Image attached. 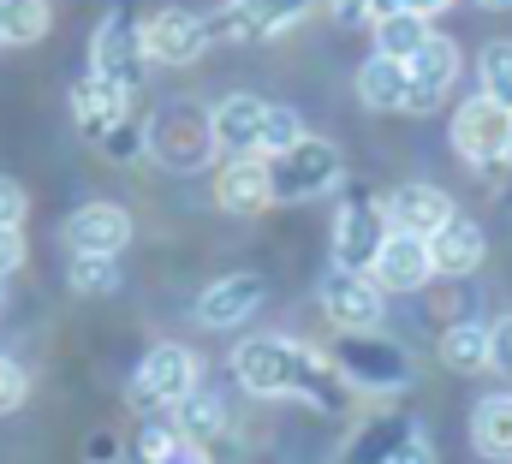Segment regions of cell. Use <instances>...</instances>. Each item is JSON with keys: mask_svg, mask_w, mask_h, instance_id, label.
Returning <instances> with one entry per match:
<instances>
[{"mask_svg": "<svg viewBox=\"0 0 512 464\" xmlns=\"http://www.w3.org/2000/svg\"><path fill=\"white\" fill-rule=\"evenodd\" d=\"M24 399H30V375H24V363H18V357H6V351H0V417H12Z\"/></svg>", "mask_w": 512, "mask_h": 464, "instance_id": "4dcf8cb0", "label": "cell"}, {"mask_svg": "<svg viewBox=\"0 0 512 464\" xmlns=\"http://www.w3.org/2000/svg\"><path fill=\"white\" fill-rule=\"evenodd\" d=\"M471 447L489 464H512V393H489L471 411Z\"/></svg>", "mask_w": 512, "mask_h": 464, "instance_id": "44dd1931", "label": "cell"}, {"mask_svg": "<svg viewBox=\"0 0 512 464\" xmlns=\"http://www.w3.org/2000/svg\"><path fill=\"white\" fill-rule=\"evenodd\" d=\"M489 369L512 381V316H501V322L489 328Z\"/></svg>", "mask_w": 512, "mask_h": 464, "instance_id": "d6a6232c", "label": "cell"}, {"mask_svg": "<svg viewBox=\"0 0 512 464\" xmlns=\"http://www.w3.org/2000/svg\"><path fill=\"white\" fill-rule=\"evenodd\" d=\"M358 96H364V108H376V114H405V96H411L405 60L370 54V60L358 66Z\"/></svg>", "mask_w": 512, "mask_h": 464, "instance_id": "7402d4cb", "label": "cell"}, {"mask_svg": "<svg viewBox=\"0 0 512 464\" xmlns=\"http://www.w3.org/2000/svg\"><path fill=\"white\" fill-rule=\"evenodd\" d=\"M0 30L6 48H30L48 36V0H0Z\"/></svg>", "mask_w": 512, "mask_h": 464, "instance_id": "4316f807", "label": "cell"}, {"mask_svg": "<svg viewBox=\"0 0 512 464\" xmlns=\"http://www.w3.org/2000/svg\"><path fill=\"white\" fill-rule=\"evenodd\" d=\"M233 381L256 399H298L310 411H346L352 387L328 363V351L304 346L292 334H251L233 351Z\"/></svg>", "mask_w": 512, "mask_h": 464, "instance_id": "6da1fadb", "label": "cell"}, {"mask_svg": "<svg viewBox=\"0 0 512 464\" xmlns=\"http://www.w3.org/2000/svg\"><path fill=\"white\" fill-rule=\"evenodd\" d=\"M96 149H102L108 161H131V155H143V125H137V119H120Z\"/></svg>", "mask_w": 512, "mask_h": 464, "instance_id": "1f68e13d", "label": "cell"}, {"mask_svg": "<svg viewBox=\"0 0 512 464\" xmlns=\"http://www.w3.org/2000/svg\"><path fill=\"white\" fill-rule=\"evenodd\" d=\"M387 464H435V447H429V435H423V429H411V435H405V447H399V453H393Z\"/></svg>", "mask_w": 512, "mask_h": 464, "instance_id": "74e56055", "label": "cell"}, {"mask_svg": "<svg viewBox=\"0 0 512 464\" xmlns=\"http://www.w3.org/2000/svg\"><path fill=\"white\" fill-rule=\"evenodd\" d=\"M24 209H30V197H24V185L0 173V227H24Z\"/></svg>", "mask_w": 512, "mask_h": 464, "instance_id": "836d02e7", "label": "cell"}, {"mask_svg": "<svg viewBox=\"0 0 512 464\" xmlns=\"http://www.w3.org/2000/svg\"><path fill=\"white\" fill-rule=\"evenodd\" d=\"M66 244L72 256H120L131 244V215L120 203H84L66 215Z\"/></svg>", "mask_w": 512, "mask_h": 464, "instance_id": "5bb4252c", "label": "cell"}, {"mask_svg": "<svg viewBox=\"0 0 512 464\" xmlns=\"http://www.w3.org/2000/svg\"><path fill=\"white\" fill-rule=\"evenodd\" d=\"M215 48L209 36V18L191 12V6H161L143 18V60L149 66H191Z\"/></svg>", "mask_w": 512, "mask_h": 464, "instance_id": "9c48e42d", "label": "cell"}, {"mask_svg": "<svg viewBox=\"0 0 512 464\" xmlns=\"http://www.w3.org/2000/svg\"><path fill=\"white\" fill-rule=\"evenodd\" d=\"M322 316H328L340 334H376L382 316H387V292L370 274L328 268V274H322Z\"/></svg>", "mask_w": 512, "mask_h": 464, "instance_id": "30bf717a", "label": "cell"}, {"mask_svg": "<svg viewBox=\"0 0 512 464\" xmlns=\"http://www.w3.org/2000/svg\"><path fill=\"white\" fill-rule=\"evenodd\" d=\"M387 209L376 197H364V191H352L346 203H340V215H334V268H346V274H370L376 268V256H382L387 244Z\"/></svg>", "mask_w": 512, "mask_h": 464, "instance_id": "ba28073f", "label": "cell"}, {"mask_svg": "<svg viewBox=\"0 0 512 464\" xmlns=\"http://www.w3.org/2000/svg\"><path fill=\"white\" fill-rule=\"evenodd\" d=\"M262 304H268V280H262L256 268H239V274H221L215 286H203V298H197V322H203L209 334H233V328L251 322Z\"/></svg>", "mask_w": 512, "mask_h": 464, "instance_id": "8fae6325", "label": "cell"}, {"mask_svg": "<svg viewBox=\"0 0 512 464\" xmlns=\"http://www.w3.org/2000/svg\"><path fill=\"white\" fill-rule=\"evenodd\" d=\"M24 268V227H0V280Z\"/></svg>", "mask_w": 512, "mask_h": 464, "instance_id": "e575fe53", "label": "cell"}, {"mask_svg": "<svg viewBox=\"0 0 512 464\" xmlns=\"http://www.w3.org/2000/svg\"><path fill=\"white\" fill-rule=\"evenodd\" d=\"M453 78H459V48H453L447 36H429V42L405 60V84H411L405 114H435V108L447 102Z\"/></svg>", "mask_w": 512, "mask_h": 464, "instance_id": "7c38bea8", "label": "cell"}, {"mask_svg": "<svg viewBox=\"0 0 512 464\" xmlns=\"http://www.w3.org/2000/svg\"><path fill=\"white\" fill-rule=\"evenodd\" d=\"M0 48H6V30H0Z\"/></svg>", "mask_w": 512, "mask_h": 464, "instance_id": "b9f144b4", "label": "cell"}, {"mask_svg": "<svg viewBox=\"0 0 512 464\" xmlns=\"http://www.w3.org/2000/svg\"><path fill=\"white\" fill-rule=\"evenodd\" d=\"M173 429L185 435V441H215V435H227V399L221 393H209V387H191L179 405H173Z\"/></svg>", "mask_w": 512, "mask_h": 464, "instance_id": "603a6c76", "label": "cell"}, {"mask_svg": "<svg viewBox=\"0 0 512 464\" xmlns=\"http://www.w3.org/2000/svg\"><path fill=\"white\" fill-rule=\"evenodd\" d=\"M483 256H489V232L477 227V221H465V215H453L447 227L429 238V262H435V274H447V280L477 274Z\"/></svg>", "mask_w": 512, "mask_h": 464, "instance_id": "d6986e66", "label": "cell"}, {"mask_svg": "<svg viewBox=\"0 0 512 464\" xmlns=\"http://www.w3.org/2000/svg\"><path fill=\"white\" fill-rule=\"evenodd\" d=\"M441 363H447L453 375L489 369V328H483V322H453V328L441 334Z\"/></svg>", "mask_w": 512, "mask_h": 464, "instance_id": "d4e9b609", "label": "cell"}, {"mask_svg": "<svg viewBox=\"0 0 512 464\" xmlns=\"http://www.w3.org/2000/svg\"><path fill=\"white\" fill-rule=\"evenodd\" d=\"M90 72H96V78H114V84H126V90L143 84V24L131 18L126 0H114V6L102 12V24H96V36H90Z\"/></svg>", "mask_w": 512, "mask_h": 464, "instance_id": "52a82bcc", "label": "cell"}, {"mask_svg": "<svg viewBox=\"0 0 512 464\" xmlns=\"http://www.w3.org/2000/svg\"><path fill=\"white\" fill-rule=\"evenodd\" d=\"M72 119H78V131H84L90 143H102L120 119H131V90L114 84V78L84 72V78L72 84Z\"/></svg>", "mask_w": 512, "mask_h": 464, "instance_id": "2e32d148", "label": "cell"}, {"mask_svg": "<svg viewBox=\"0 0 512 464\" xmlns=\"http://www.w3.org/2000/svg\"><path fill=\"white\" fill-rule=\"evenodd\" d=\"M0 304H6V280H0Z\"/></svg>", "mask_w": 512, "mask_h": 464, "instance_id": "60d3db41", "label": "cell"}, {"mask_svg": "<svg viewBox=\"0 0 512 464\" xmlns=\"http://www.w3.org/2000/svg\"><path fill=\"white\" fill-rule=\"evenodd\" d=\"M191 387H197V351L161 340V346H149V357L131 375V405L137 411H173Z\"/></svg>", "mask_w": 512, "mask_h": 464, "instance_id": "8992f818", "label": "cell"}, {"mask_svg": "<svg viewBox=\"0 0 512 464\" xmlns=\"http://www.w3.org/2000/svg\"><path fill=\"white\" fill-rule=\"evenodd\" d=\"M149 464H215V459H209V447H203V441H185V435H179L167 453H155Z\"/></svg>", "mask_w": 512, "mask_h": 464, "instance_id": "d590c367", "label": "cell"}, {"mask_svg": "<svg viewBox=\"0 0 512 464\" xmlns=\"http://www.w3.org/2000/svg\"><path fill=\"white\" fill-rule=\"evenodd\" d=\"M334 24H376V0H328Z\"/></svg>", "mask_w": 512, "mask_h": 464, "instance_id": "8d00e7d4", "label": "cell"}, {"mask_svg": "<svg viewBox=\"0 0 512 464\" xmlns=\"http://www.w3.org/2000/svg\"><path fill=\"white\" fill-rule=\"evenodd\" d=\"M328 363L346 375L352 393H405L411 387V357L399 340H382V334H340Z\"/></svg>", "mask_w": 512, "mask_h": 464, "instance_id": "277c9868", "label": "cell"}, {"mask_svg": "<svg viewBox=\"0 0 512 464\" xmlns=\"http://www.w3.org/2000/svg\"><path fill=\"white\" fill-rule=\"evenodd\" d=\"M382 209H387V227H393V232H411V238H435V232L459 215V209H453V197H447L441 185H429V179L393 185V191L382 197Z\"/></svg>", "mask_w": 512, "mask_h": 464, "instance_id": "4fadbf2b", "label": "cell"}, {"mask_svg": "<svg viewBox=\"0 0 512 464\" xmlns=\"http://www.w3.org/2000/svg\"><path fill=\"white\" fill-rule=\"evenodd\" d=\"M477 6H483V12H507L512 0H477Z\"/></svg>", "mask_w": 512, "mask_h": 464, "instance_id": "ab89813d", "label": "cell"}, {"mask_svg": "<svg viewBox=\"0 0 512 464\" xmlns=\"http://www.w3.org/2000/svg\"><path fill=\"white\" fill-rule=\"evenodd\" d=\"M215 203L227 215H239V221L262 215L274 203L268 197V161L262 155H221V167H215Z\"/></svg>", "mask_w": 512, "mask_h": 464, "instance_id": "9a60e30c", "label": "cell"}, {"mask_svg": "<svg viewBox=\"0 0 512 464\" xmlns=\"http://www.w3.org/2000/svg\"><path fill=\"white\" fill-rule=\"evenodd\" d=\"M143 155L161 161L167 173H197L209 167L221 149H215V125H209V108L197 102H161L155 114L143 119Z\"/></svg>", "mask_w": 512, "mask_h": 464, "instance_id": "7a4b0ae2", "label": "cell"}, {"mask_svg": "<svg viewBox=\"0 0 512 464\" xmlns=\"http://www.w3.org/2000/svg\"><path fill=\"white\" fill-rule=\"evenodd\" d=\"M310 6H316V0H245V12L256 18V30H262V36L292 30L298 18H310Z\"/></svg>", "mask_w": 512, "mask_h": 464, "instance_id": "f546056e", "label": "cell"}, {"mask_svg": "<svg viewBox=\"0 0 512 464\" xmlns=\"http://www.w3.org/2000/svg\"><path fill=\"white\" fill-rule=\"evenodd\" d=\"M411 429H417L411 417H399V411H376V417L346 441L340 464H387L399 447H405V435H411Z\"/></svg>", "mask_w": 512, "mask_h": 464, "instance_id": "ffe728a7", "label": "cell"}, {"mask_svg": "<svg viewBox=\"0 0 512 464\" xmlns=\"http://www.w3.org/2000/svg\"><path fill=\"white\" fill-rule=\"evenodd\" d=\"M429 36H435L429 18H417V12H405V6H393L387 18H376V54H387V60H411Z\"/></svg>", "mask_w": 512, "mask_h": 464, "instance_id": "cb8c5ba5", "label": "cell"}, {"mask_svg": "<svg viewBox=\"0 0 512 464\" xmlns=\"http://www.w3.org/2000/svg\"><path fill=\"white\" fill-rule=\"evenodd\" d=\"M310 131H304V114L298 108H280V102H268V114H262V155H280V149H292V143H304Z\"/></svg>", "mask_w": 512, "mask_h": 464, "instance_id": "f1b7e54d", "label": "cell"}, {"mask_svg": "<svg viewBox=\"0 0 512 464\" xmlns=\"http://www.w3.org/2000/svg\"><path fill=\"white\" fill-rule=\"evenodd\" d=\"M370 280L382 292H423L435 280V262H429V238H411V232H387L382 256L370 268Z\"/></svg>", "mask_w": 512, "mask_h": 464, "instance_id": "e0dca14e", "label": "cell"}, {"mask_svg": "<svg viewBox=\"0 0 512 464\" xmlns=\"http://www.w3.org/2000/svg\"><path fill=\"white\" fill-rule=\"evenodd\" d=\"M90 464H96V459H90ZM108 464H114V459H108Z\"/></svg>", "mask_w": 512, "mask_h": 464, "instance_id": "7bdbcfd3", "label": "cell"}, {"mask_svg": "<svg viewBox=\"0 0 512 464\" xmlns=\"http://www.w3.org/2000/svg\"><path fill=\"white\" fill-rule=\"evenodd\" d=\"M399 6H405V12H417V18H435V12H447L453 0H399Z\"/></svg>", "mask_w": 512, "mask_h": 464, "instance_id": "f35d334b", "label": "cell"}, {"mask_svg": "<svg viewBox=\"0 0 512 464\" xmlns=\"http://www.w3.org/2000/svg\"><path fill=\"white\" fill-rule=\"evenodd\" d=\"M447 137H453V149H459L471 167H501V161H512V108L489 102V96L477 90L471 102L453 108Z\"/></svg>", "mask_w": 512, "mask_h": 464, "instance_id": "5b68a950", "label": "cell"}, {"mask_svg": "<svg viewBox=\"0 0 512 464\" xmlns=\"http://www.w3.org/2000/svg\"><path fill=\"white\" fill-rule=\"evenodd\" d=\"M477 78H483V96L512 108V42H489L477 54Z\"/></svg>", "mask_w": 512, "mask_h": 464, "instance_id": "83f0119b", "label": "cell"}, {"mask_svg": "<svg viewBox=\"0 0 512 464\" xmlns=\"http://www.w3.org/2000/svg\"><path fill=\"white\" fill-rule=\"evenodd\" d=\"M66 286L78 298H108L120 292V256H72L66 262Z\"/></svg>", "mask_w": 512, "mask_h": 464, "instance_id": "484cf974", "label": "cell"}, {"mask_svg": "<svg viewBox=\"0 0 512 464\" xmlns=\"http://www.w3.org/2000/svg\"><path fill=\"white\" fill-rule=\"evenodd\" d=\"M262 161H268V197L274 203H310V197H322L346 179V155L328 137H304V143H292L280 155H262Z\"/></svg>", "mask_w": 512, "mask_h": 464, "instance_id": "3957f363", "label": "cell"}, {"mask_svg": "<svg viewBox=\"0 0 512 464\" xmlns=\"http://www.w3.org/2000/svg\"><path fill=\"white\" fill-rule=\"evenodd\" d=\"M262 114H268V102L251 96V90H233L227 102H215L209 108L215 149L221 155H262Z\"/></svg>", "mask_w": 512, "mask_h": 464, "instance_id": "ac0fdd59", "label": "cell"}]
</instances>
